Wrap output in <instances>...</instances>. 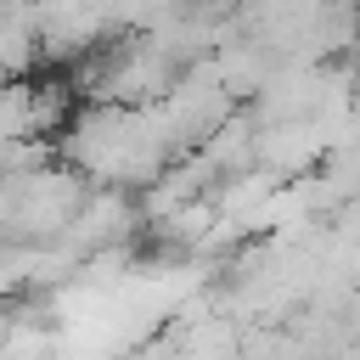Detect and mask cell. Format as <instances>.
I'll use <instances>...</instances> for the list:
<instances>
[{
  "mask_svg": "<svg viewBox=\"0 0 360 360\" xmlns=\"http://www.w3.org/2000/svg\"><path fill=\"white\" fill-rule=\"evenodd\" d=\"M343 360H360V343H354V349H349V354H343Z\"/></svg>",
  "mask_w": 360,
  "mask_h": 360,
  "instance_id": "6da1fadb",
  "label": "cell"
}]
</instances>
